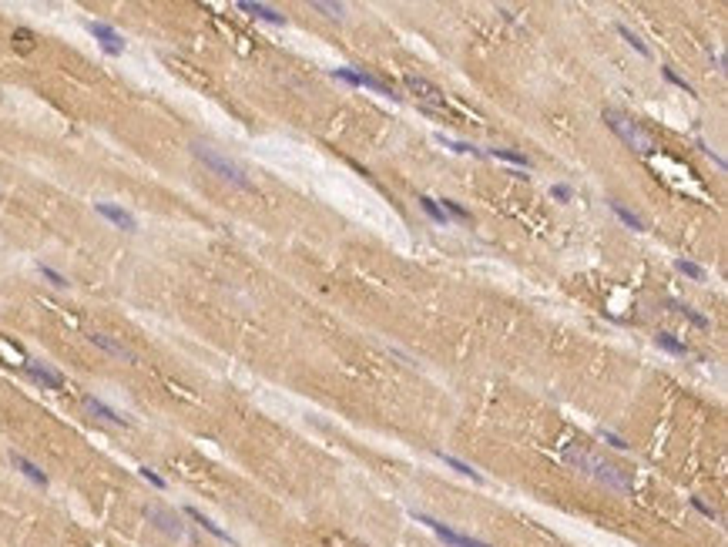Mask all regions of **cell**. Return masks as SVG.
<instances>
[{"label": "cell", "instance_id": "5bb4252c", "mask_svg": "<svg viewBox=\"0 0 728 547\" xmlns=\"http://www.w3.org/2000/svg\"><path fill=\"white\" fill-rule=\"evenodd\" d=\"M185 517H191V521L198 524V527H202L205 534H211V537H218V541H225V544H235L232 534H229V530H222V527L211 521V517H205V514H202L198 507H185Z\"/></svg>", "mask_w": 728, "mask_h": 547}, {"label": "cell", "instance_id": "d6986e66", "mask_svg": "<svg viewBox=\"0 0 728 547\" xmlns=\"http://www.w3.org/2000/svg\"><path fill=\"white\" fill-rule=\"evenodd\" d=\"M419 209L426 211V215H430V218H433L437 225H446V211H443L440 205H437V202L430 198V195H419Z\"/></svg>", "mask_w": 728, "mask_h": 547}, {"label": "cell", "instance_id": "30bf717a", "mask_svg": "<svg viewBox=\"0 0 728 547\" xmlns=\"http://www.w3.org/2000/svg\"><path fill=\"white\" fill-rule=\"evenodd\" d=\"M406 91H413L419 101H426V105L433 107H443V91L437 87V84H430L426 78H416V74H410L406 78Z\"/></svg>", "mask_w": 728, "mask_h": 547}, {"label": "cell", "instance_id": "44dd1931", "mask_svg": "<svg viewBox=\"0 0 728 547\" xmlns=\"http://www.w3.org/2000/svg\"><path fill=\"white\" fill-rule=\"evenodd\" d=\"M312 10H319V14H326L333 21H342V14H346L342 3H326V0H312Z\"/></svg>", "mask_w": 728, "mask_h": 547}, {"label": "cell", "instance_id": "6da1fadb", "mask_svg": "<svg viewBox=\"0 0 728 547\" xmlns=\"http://www.w3.org/2000/svg\"><path fill=\"white\" fill-rule=\"evenodd\" d=\"M564 464L571 470H577V473H584V477L604 484V487L614 491V494H631V491H634V473H631V470L621 467V464H614V460H607V457H601L594 450H587V446L568 443V446H564Z\"/></svg>", "mask_w": 728, "mask_h": 547}, {"label": "cell", "instance_id": "9c48e42d", "mask_svg": "<svg viewBox=\"0 0 728 547\" xmlns=\"http://www.w3.org/2000/svg\"><path fill=\"white\" fill-rule=\"evenodd\" d=\"M81 403H84V410H87L91 417L101 420V423H111V426H128V420L121 417L118 410H111V406H107L104 400H98V396H84Z\"/></svg>", "mask_w": 728, "mask_h": 547}, {"label": "cell", "instance_id": "1f68e13d", "mask_svg": "<svg viewBox=\"0 0 728 547\" xmlns=\"http://www.w3.org/2000/svg\"><path fill=\"white\" fill-rule=\"evenodd\" d=\"M14 37L21 41V48H30V44H34V34H30V30H14Z\"/></svg>", "mask_w": 728, "mask_h": 547}, {"label": "cell", "instance_id": "f1b7e54d", "mask_svg": "<svg viewBox=\"0 0 728 547\" xmlns=\"http://www.w3.org/2000/svg\"><path fill=\"white\" fill-rule=\"evenodd\" d=\"M661 74H665V81H672V84H678V87L685 91V94H691V91H695V87H691V84H688V81H685V78H678V74H675V71H672V68H661Z\"/></svg>", "mask_w": 728, "mask_h": 547}, {"label": "cell", "instance_id": "7c38bea8", "mask_svg": "<svg viewBox=\"0 0 728 547\" xmlns=\"http://www.w3.org/2000/svg\"><path fill=\"white\" fill-rule=\"evenodd\" d=\"M10 464H14V467L21 470V473H24V477H27V480H30V484H37V487H48V484H51V480H48V473H44V470L37 467L34 460H27L24 453H17V450H10Z\"/></svg>", "mask_w": 728, "mask_h": 547}, {"label": "cell", "instance_id": "4dcf8cb0", "mask_svg": "<svg viewBox=\"0 0 728 547\" xmlns=\"http://www.w3.org/2000/svg\"><path fill=\"white\" fill-rule=\"evenodd\" d=\"M691 507H695L698 514H705L708 521H715V517H718V510H715V507H708V504H705L702 497H691Z\"/></svg>", "mask_w": 728, "mask_h": 547}, {"label": "cell", "instance_id": "f546056e", "mask_svg": "<svg viewBox=\"0 0 728 547\" xmlns=\"http://www.w3.org/2000/svg\"><path fill=\"white\" fill-rule=\"evenodd\" d=\"M601 437H604V443H607V446H614V450H627V446H631V443L624 440V437L611 433V430H601Z\"/></svg>", "mask_w": 728, "mask_h": 547}, {"label": "cell", "instance_id": "e0dca14e", "mask_svg": "<svg viewBox=\"0 0 728 547\" xmlns=\"http://www.w3.org/2000/svg\"><path fill=\"white\" fill-rule=\"evenodd\" d=\"M611 211H614V215L621 218L627 229H634V232H645V222H641V218H638V215H634L631 209H624L621 202H611Z\"/></svg>", "mask_w": 728, "mask_h": 547}, {"label": "cell", "instance_id": "8fae6325", "mask_svg": "<svg viewBox=\"0 0 728 547\" xmlns=\"http://www.w3.org/2000/svg\"><path fill=\"white\" fill-rule=\"evenodd\" d=\"M87 339L98 346V349H104V353H111V356H118V360H125V363H138V356L131 353L125 342H118V339L104 336V333H87Z\"/></svg>", "mask_w": 728, "mask_h": 547}, {"label": "cell", "instance_id": "4316f807", "mask_svg": "<svg viewBox=\"0 0 728 547\" xmlns=\"http://www.w3.org/2000/svg\"><path fill=\"white\" fill-rule=\"evenodd\" d=\"M138 473H141V477H145V480H148L155 491H165V487H168V484H165V477H161V473H155L152 467H138Z\"/></svg>", "mask_w": 728, "mask_h": 547}, {"label": "cell", "instance_id": "ac0fdd59", "mask_svg": "<svg viewBox=\"0 0 728 547\" xmlns=\"http://www.w3.org/2000/svg\"><path fill=\"white\" fill-rule=\"evenodd\" d=\"M668 306H672V309H675L678 316H685V319H688V322H691V326H698V329H705V326H708V316L695 313V309H691V306H685V302H668Z\"/></svg>", "mask_w": 728, "mask_h": 547}, {"label": "cell", "instance_id": "8992f818", "mask_svg": "<svg viewBox=\"0 0 728 547\" xmlns=\"http://www.w3.org/2000/svg\"><path fill=\"white\" fill-rule=\"evenodd\" d=\"M87 30H91V37L101 44L104 54H111V57L125 54V37H121L111 24H104V21H87Z\"/></svg>", "mask_w": 728, "mask_h": 547}, {"label": "cell", "instance_id": "5b68a950", "mask_svg": "<svg viewBox=\"0 0 728 547\" xmlns=\"http://www.w3.org/2000/svg\"><path fill=\"white\" fill-rule=\"evenodd\" d=\"M413 517L419 524H426L437 537H440L443 544H450V547H490V544H483V541H477V537H467V534H460V530H450L446 524H440V521H433V517H426V514H416L413 510Z\"/></svg>", "mask_w": 728, "mask_h": 547}, {"label": "cell", "instance_id": "ba28073f", "mask_svg": "<svg viewBox=\"0 0 728 547\" xmlns=\"http://www.w3.org/2000/svg\"><path fill=\"white\" fill-rule=\"evenodd\" d=\"M94 211L101 215V218H107L114 229H121V232H138V218L131 215L128 209H121V205H111V202H98L94 205Z\"/></svg>", "mask_w": 728, "mask_h": 547}, {"label": "cell", "instance_id": "9a60e30c", "mask_svg": "<svg viewBox=\"0 0 728 547\" xmlns=\"http://www.w3.org/2000/svg\"><path fill=\"white\" fill-rule=\"evenodd\" d=\"M654 346L665 349V353H675V356H688V353H691L688 342H681V339L672 336V333H658V336H654Z\"/></svg>", "mask_w": 728, "mask_h": 547}, {"label": "cell", "instance_id": "7a4b0ae2", "mask_svg": "<svg viewBox=\"0 0 728 547\" xmlns=\"http://www.w3.org/2000/svg\"><path fill=\"white\" fill-rule=\"evenodd\" d=\"M191 155L198 158L211 175H218L222 182L235 185V188H242V192H256V185H252V178H249V172H245L238 161H232L229 155H222L218 148H211L208 141H191Z\"/></svg>", "mask_w": 728, "mask_h": 547}, {"label": "cell", "instance_id": "277c9868", "mask_svg": "<svg viewBox=\"0 0 728 547\" xmlns=\"http://www.w3.org/2000/svg\"><path fill=\"white\" fill-rule=\"evenodd\" d=\"M145 517L155 524V530H161L165 537L171 541H195V534L182 524V517L175 510H165V507H145Z\"/></svg>", "mask_w": 728, "mask_h": 547}, {"label": "cell", "instance_id": "52a82bcc", "mask_svg": "<svg viewBox=\"0 0 728 547\" xmlns=\"http://www.w3.org/2000/svg\"><path fill=\"white\" fill-rule=\"evenodd\" d=\"M24 373L37 383V386H44V390H64V376L57 373V369H51L48 363H37V360H27L24 363Z\"/></svg>", "mask_w": 728, "mask_h": 547}, {"label": "cell", "instance_id": "cb8c5ba5", "mask_svg": "<svg viewBox=\"0 0 728 547\" xmlns=\"http://www.w3.org/2000/svg\"><path fill=\"white\" fill-rule=\"evenodd\" d=\"M618 34H621L624 41H627V44H631L634 51L641 54V57H648V54H651L648 48H645V41H638V34H631V30H627V27H624V24H618Z\"/></svg>", "mask_w": 728, "mask_h": 547}, {"label": "cell", "instance_id": "7402d4cb", "mask_svg": "<svg viewBox=\"0 0 728 547\" xmlns=\"http://www.w3.org/2000/svg\"><path fill=\"white\" fill-rule=\"evenodd\" d=\"M678 272H681V276H688V279H695V282H705V269L698 265V262L678 259Z\"/></svg>", "mask_w": 728, "mask_h": 547}, {"label": "cell", "instance_id": "3957f363", "mask_svg": "<svg viewBox=\"0 0 728 547\" xmlns=\"http://www.w3.org/2000/svg\"><path fill=\"white\" fill-rule=\"evenodd\" d=\"M601 118H604V125L614 131V134L621 138L631 152H638V155H654V152H658L654 138H651L648 131L641 128L631 114H624V111H618V107H604V114H601Z\"/></svg>", "mask_w": 728, "mask_h": 547}, {"label": "cell", "instance_id": "603a6c76", "mask_svg": "<svg viewBox=\"0 0 728 547\" xmlns=\"http://www.w3.org/2000/svg\"><path fill=\"white\" fill-rule=\"evenodd\" d=\"M443 211H446V218L453 215V218H460V222H470V211L460 205V202H453V198H443V205H440Z\"/></svg>", "mask_w": 728, "mask_h": 547}, {"label": "cell", "instance_id": "484cf974", "mask_svg": "<svg viewBox=\"0 0 728 547\" xmlns=\"http://www.w3.org/2000/svg\"><path fill=\"white\" fill-rule=\"evenodd\" d=\"M333 78L346 81L349 87H360V71H353V68H336V71H333Z\"/></svg>", "mask_w": 728, "mask_h": 547}, {"label": "cell", "instance_id": "d4e9b609", "mask_svg": "<svg viewBox=\"0 0 728 547\" xmlns=\"http://www.w3.org/2000/svg\"><path fill=\"white\" fill-rule=\"evenodd\" d=\"M37 269H41V276H44V279H48L51 286H57V289H67V279H64V276H61L57 269H51V265H44V262H41Z\"/></svg>", "mask_w": 728, "mask_h": 547}, {"label": "cell", "instance_id": "2e32d148", "mask_svg": "<svg viewBox=\"0 0 728 547\" xmlns=\"http://www.w3.org/2000/svg\"><path fill=\"white\" fill-rule=\"evenodd\" d=\"M437 457H440V460H443V464H446V467H453V470H457V473H464V477H470L473 484H483V477H480L477 470L470 467V464H464V460H457V457H450V453H443V450H437Z\"/></svg>", "mask_w": 728, "mask_h": 547}, {"label": "cell", "instance_id": "4fadbf2b", "mask_svg": "<svg viewBox=\"0 0 728 547\" xmlns=\"http://www.w3.org/2000/svg\"><path fill=\"white\" fill-rule=\"evenodd\" d=\"M238 10H245L249 17H256V21H269V24H286V17L275 10V7H269V3H252V0H238Z\"/></svg>", "mask_w": 728, "mask_h": 547}, {"label": "cell", "instance_id": "83f0119b", "mask_svg": "<svg viewBox=\"0 0 728 547\" xmlns=\"http://www.w3.org/2000/svg\"><path fill=\"white\" fill-rule=\"evenodd\" d=\"M550 198H557V202H571L574 188H571V185H550Z\"/></svg>", "mask_w": 728, "mask_h": 547}, {"label": "cell", "instance_id": "ffe728a7", "mask_svg": "<svg viewBox=\"0 0 728 547\" xmlns=\"http://www.w3.org/2000/svg\"><path fill=\"white\" fill-rule=\"evenodd\" d=\"M490 155H494V158H503V161H510V165H520V168H530V158L523 155V152H510V148H490Z\"/></svg>", "mask_w": 728, "mask_h": 547}]
</instances>
